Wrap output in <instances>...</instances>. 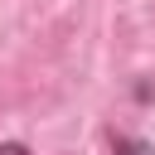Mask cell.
<instances>
[{
	"label": "cell",
	"mask_w": 155,
	"mask_h": 155,
	"mask_svg": "<svg viewBox=\"0 0 155 155\" xmlns=\"http://www.w3.org/2000/svg\"><path fill=\"white\" fill-rule=\"evenodd\" d=\"M111 155H155V145L145 140V136H111Z\"/></svg>",
	"instance_id": "1"
},
{
	"label": "cell",
	"mask_w": 155,
	"mask_h": 155,
	"mask_svg": "<svg viewBox=\"0 0 155 155\" xmlns=\"http://www.w3.org/2000/svg\"><path fill=\"white\" fill-rule=\"evenodd\" d=\"M0 155H29L24 140H0Z\"/></svg>",
	"instance_id": "2"
},
{
	"label": "cell",
	"mask_w": 155,
	"mask_h": 155,
	"mask_svg": "<svg viewBox=\"0 0 155 155\" xmlns=\"http://www.w3.org/2000/svg\"><path fill=\"white\" fill-rule=\"evenodd\" d=\"M155 97V82H136V102H150Z\"/></svg>",
	"instance_id": "3"
}]
</instances>
